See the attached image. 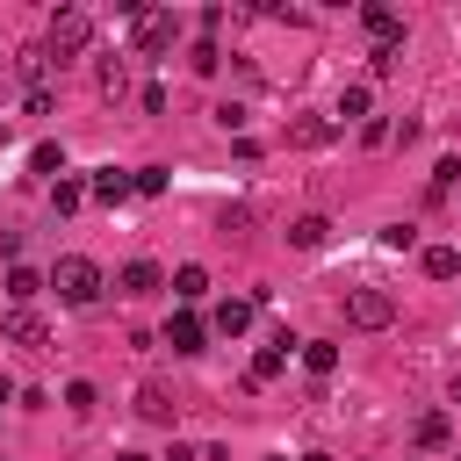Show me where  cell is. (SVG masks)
Segmentation results:
<instances>
[{"mask_svg":"<svg viewBox=\"0 0 461 461\" xmlns=\"http://www.w3.org/2000/svg\"><path fill=\"white\" fill-rule=\"evenodd\" d=\"M50 288H58V303H65V310H94V303H101V288H108V274H101L86 252H65V259L50 267Z\"/></svg>","mask_w":461,"mask_h":461,"instance_id":"1","label":"cell"},{"mask_svg":"<svg viewBox=\"0 0 461 461\" xmlns=\"http://www.w3.org/2000/svg\"><path fill=\"white\" fill-rule=\"evenodd\" d=\"M86 43H94V14H86V7H58V14H50V29H43V50L65 65V58H79Z\"/></svg>","mask_w":461,"mask_h":461,"instance_id":"2","label":"cell"},{"mask_svg":"<svg viewBox=\"0 0 461 461\" xmlns=\"http://www.w3.org/2000/svg\"><path fill=\"white\" fill-rule=\"evenodd\" d=\"M346 324H353V331H389V324H396V295H389V288H367V281L346 288Z\"/></svg>","mask_w":461,"mask_h":461,"instance_id":"3","label":"cell"},{"mask_svg":"<svg viewBox=\"0 0 461 461\" xmlns=\"http://www.w3.org/2000/svg\"><path fill=\"white\" fill-rule=\"evenodd\" d=\"M173 43H180V22H173L166 7H144V14H137V50H144V58H166Z\"/></svg>","mask_w":461,"mask_h":461,"instance_id":"4","label":"cell"},{"mask_svg":"<svg viewBox=\"0 0 461 461\" xmlns=\"http://www.w3.org/2000/svg\"><path fill=\"white\" fill-rule=\"evenodd\" d=\"M86 194L108 202V209H122V202L137 194V173H122V166H94V173H86Z\"/></svg>","mask_w":461,"mask_h":461,"instance_id":"5","label":"cell"},{"mask_svg":"<svg viewBox=\"0 0 461 461\" xmlns=\"http://www.w3.org/2000/svg\"><path fill=\"white\" fill-rule=\"evenodd\" d=\"M166 288V267L158 259H130L122 274H115V295H130V303H144V295H158Z\"/></svg>","mask_w":461,"mask_h":461,"instance_id":"6","label":"cell"},{"mask_svg":"<svg viewBox=\"0 0 461 461\" xmlns=\"http://www.w3.org/2000/svg\"><path fill=\"white\" fill-rule=\"evenodd\" d=\"M0 339H7V346H29V353H43V346H50V324H43L36 310H7V317H0Z\"/></svg>","mask_w":461,"mask_h":461,"instance_id":"7","label":"cell"},{"mask_svg":"<svg viewBox=\"0 0 461 461\" xmlns=\"http://www.w3.org/2000/svg\"><path fill=\"white\" fill-rule=\"evenodd\" d=\"M166 346H173L180 360H194V353L209 346V324H202L194 310H173V317H166Z\"/></svg>","mask_w":461,"mask_h":461,"instance_id":"8","label":"cell"},{"mask_svg":"<svg viewBox=\"0 0 461 461\" xmlns=\"http://www.w3.org/2000/svg\"><path fill=\"white\" fill-rule=\"evenodd\" d=\"M295 346H303V339H288V331H274V346H259V353H252V375H245V382H252V389H267V382H281V367H288V353H295Z\"/></svg>","mask_w":461,"mask_h":461,"instance_id":"9","label":"cell"},{"mask_svg":"<svg viewBox=\"0 0 461 461\" xmlns=\"http://www.w3.org/2000/svg\"><path fill=\"white\" fill-rule=\"evenodd\" d=\"M0 288H7V310H29V303L50 288V274H36V267H7V281H0Z\"/></svg>","mask_w":461,"mask_h":461,"instance_id":"10","label":"cell"},{"mask_svg":"<svg viewBox=\"0 0 461 461\" xmlns=\"http://www.w3.org/2000/svg\"><path fill=\"white\" fill-rule=\"evenodd\" d=\"M252 310H259L252 295H223V303H216V317H209V331H223V339H238V331H252Z\"/></svg>","mask_w":461,"mask_h":461,"instance_id":"11","label":"cell"},{"mask_svg":"<svg viewBox=\"0 0 461 461\" xmlns=\"http://www.w3.org/2000/svg\"><path fill=\"white\" fill-rule=\"evenodd\" d=\"M173 411H180V396H173L166 382H144V389H137V418H151V425H173Z\"/></svg>","mask_w":461,"mask_h":461,"instance_id":"12","label":"cell"},{"mask_svg":"<svg viewBox=\"0 0 461 461\" xmlns=\"http://www.w3.org/2000/svg\"><path fill=\"white\" fill-rule=\"evenodd\" d=\"M360 29H367L375 43H403V14H396V7H382V0H375V7H360Z\"/></svg>","mask_w":461,"mask_h":461,"instance_id":"13","label":"cell"},{"mask_svg":"<svg viewBox=\"0 0 461 461\" xmlns=\"http://www.w3.org/2000/svg\"><path fill=\"white\" fill-rule=\"evenodd\" d=\"M339 115H346V122H375V86H367V79L339 86Z\"/></svg>","mask_w":461,"mask_h":461,"instance_id":"14","label":"cell"},{"mask_svg":"<svg viewBox=\"0 0 461 461\" xmlns=\"http://www.w3.org/2000/svg\"><path fill=\"white\" fill-rule=\"evenodd\" d=\"M295 360H303L317 382H324V375H339V346H331V339H303V346H295Z\"/></svg>","mask_w":461,"mask_h":461,"instance_id":"15","label":"cell"},{"mask_svg":"<svg viewBox=\"0 0 461 461\" xmlns=\"http://www.w3.org/2000/svg\"><path fill=\"white\" fill-rule=\"evenodd\" d=\"M324 238H331L324 216H295V223H288V245H295V252H324Z\"/></svg>","mask_w":461,"mask_h":461,"instance_id":"16","label":"cell"},{"mask_svg":"<svg viewBox=\"0 0 461 461\" xmlns=\"http://www.w3.org/2000/svg\"><path fill=\"white\" fill-rule=\"evenodd\" d=\"M418 267H425L432 281H454V274H461V252H454V245H425V252H418Z\"/></svg>","mask_w":461,"mask_h":461,"instance_id":"17","label":"cell"},{"mask_svg":"<svg viewBox=\"0 0 461 461\" xmlns=\"http://www.w3.org/2000/svg\"><path fill=\"white\" fill-rule=\"evenodd\" d=\"M166 288H173V303H202V295H209V274H202V267H173Z\"/></svg>","mask_w":461,"mask_h":461,"instance_id":"18","label":"cell"},{"mask_svg":"<svg viewBox=\"0 0 461 461\" xmlns=\"http://www.w3.org/2000/svg\"><path fill=\"white\" fill-rule=\"evenodd\" d=\"M288 144H310V151H317V144H331V122H324V115H295V122H288Z\"/></svg>","mask_w":461,"mask_h":461,"instance_id":"19","label":"cell"},{"mask_svg":"<svg viewBox=\"0 0 461 461\" xmlns=\"http://www.w3.org/2000/svg\"><path fill=\"white\" fill-rule=\"evenodd\" d=\"M29 173H43V180L58 173V180H65V144H36V151H29Z\"/></svg>","mask_w":461,"mask_h":461,"instance_id":"20","label":"cell"},{"mask_svg":"<svg viewBox=\"0 0 461 461\" xmlns=\"http://www.w3.org/2000/svg\"><path fill=\"white\" fill-rule=\"evenodd\" d=\"M447 439H454L447 411H425V418H418V447H447Z\"/></svg>","mask_w":461,"mask_h":461,"instance_id":"21","label":"cell"},{"mask_svg":"<svg viewBox=\"0 0 461 461\" xmlns=\"http://www.w3.org/2000/svg\"><path fill=\"white\" fill-rule=\"evenodd\" d=\"M396 65H403V43H375V50H367V72H375V79H389Z\"/></svg>","mask_w":461,"mask_h":461,"instance_id":"22","label":"cell"},{"mask_svg":"<svg viewBox=\"0 0 461 461\" xmlns=\"http://www.w3.org/2000/svg\"><path fill=\"white\" fill-rule=\"evenodd\" d=\"M79 202H86V180H58V187H50V209H58V216H72Z\"/></svg>","mask_w":461,"mask_h":461,"instance_id":"23","label":"cell"},{"mask_svg":"<svg viewBox=\"0 0 461 461\" xmlns=\"http://www.w3.org/2000/svg\"><path fill=\"white\" fill-rule=\"evenodd\" d=\"M187 65H194V72H216V65H223V50H216V36H202V43L187 50Z\"/></svg>","mask_w":461,"mask_h":461,"instance_id":"24","label":"cell"},{"mask_svg":"<svg viewBox=\"0 0 461 461\" xmlns=\"http://www.w3.org/2000/svg\"><path fill=\"white\" fill-rule=\"evenodd\" d=\"M50 108H58V86H29L22 94V115H50Z\"/></svg>","mask_w":461,"mask_h":461,"instance_id":"25","label":"cell"},{"mask_svg":"<svg viewBox=\"0 0 461 461\" xmlns=\"http://www.w3.org/2000/svg\"><path fill=\"white\" fill-rule=\"evenodd\" d=\"M94 403H101V396H94V382H65V411H79V418H86Z\"/></svg>","mask_w":461,"mask_h":461,"instance_id":"26","label":"cell"},{"mask_svg":"<svg viewBox=\"0 0 461 461\" xmlns=\"http://www.w3.org/2000/svg\"><path fill=\"white\" fill-rule=\"evenodd\" d=\"M122 86H130V65H122V58H115V65H101V94H108V101H115V94H122Z\"/></svg>","mask_w":461,"mask_h":461,"instance_id":"27","label":"cell"},{"mask_svg":"<svg viewBox=\"0 0 461 461\" xmlns=\"http://www.w3.org/2000/svg\"><path fill=\"white\" fill-rule=\"evenodd\" d=\"M137 194H144V202L166 194V166H137Z\"/></svg>","mask_w":461,"mask_h":461,"instance_id":"28","label":"cell"},{"mask_svg":"<svg viewBox=\"0 0 461 461\" xmlns=\"http://www.w3.org/2000/svg\"><path fill=\"white\" fill-rule=\"evenodd\" d=\"M382 245H389V252H411V245H418V230H411V223H389V230H382Z\"/></svg>","mask_w":461,"mask_h":461,"instance_id":"29","label":"cell"},{"mask_svg":"<svg viewBox=\"0 0 461 461\" xmlns=\"http://www.w3.org/2000/svg\"><path fill=\"white\" fill-rule=\"evenodd\" d=\"M432 187H461V158H439L432 166Z\"/></svg>","mask_w":461,"mask_h":461,"instance_id":"30","label":"cell"},{"mask_svg":"<svg viewBox=\"0 0 461 461\" xmlns=\"http://www.w3.org/2000/svg\"><path fill=\"white\" fill-rule=\"evenodd\" d=\"M0 403H14V382H7V375H0Z\"/></svg>","mask_w":461,"mask_h":461,"instance_id":"31","label":"cell"},{"mask_svg":"<svg viewBox=\"0 0 461 461\" xmlns=\"http://www.w3.org/2000/svg\"><path fill=\"white\" fill-rule=\"evenodd\" d=\"M115 461H151V454H115Z\"/></svg>","mask_w":461,"mask_h":461,"instance_id":"32","label":"cell"},{"mask_svg":"<svg viewBox=\"0 0 461 461\" xmlns=\"http://www.w3.org/2000/svg\"><path fill=\"white\" fill-rule=\"evenodd\" d=\"M303 461H331V454H317V447H310V454H303Z\"/></svg>","mask_w":461,"mask_h":461,"instance_id":"33","label":"cell"},{"mask_svg":"<svg viewBox=\"0 0 461 461\" xmlns=\"http://www.w3.org/2000/svg\"><path fill=\"white\" fill-rule=\"evenodd\" d=\"M454 403H461V375H454Z\"/></svg>","mask_w":461,"mask_h":461,"instance_id":"34","label":"cell"},{"mask_svg":"<svg viewBox=\"0 0 461 461\" xmlns=\"http://www.w3.org/2000/svg\"><path fill=\"white\" fill-rule=\"evenodd\" d=\"M267 461H288V454H267Z\"/></svg>","mask_w":461,"mask_h":461,"instance_id":"35","label":"cell"}]
</instances>
